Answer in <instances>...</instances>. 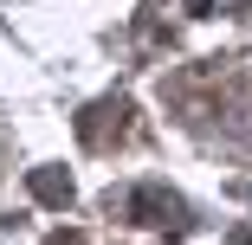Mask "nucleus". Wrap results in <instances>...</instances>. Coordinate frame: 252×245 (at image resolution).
I'll list each match as a JSON object with an SVG mask.
<instances>
[{
	"mask_svg": "<svg viewBox=\"0 0 252 245\" xmlns=\"http://www.w3.org/2000/svg\"><path fill=\"white\" fill-rule=\"evenodd\" d=\"M32 187H39V193H45V200H71V181H59V174H39V181H32Z\"/></svg>",
	"mask_w": 252,
	"mask_h": 245,
	"instance_id": "obj_1",
	"label": "nucleus"
}]
</instances>
